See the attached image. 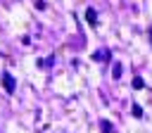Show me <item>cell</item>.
<instances>
[{"label":"cell","mask_w":152,"mask_h":133,"mask_svg":"<svg viewBox=\"0 0 152 133\" xmlns=\"http://www.w3.org/2000/svg\"><path fill=\"white\" fill-rule=\"evenodd\" d=\"M133 116H138V119H140V116H142V109H140V107H138V104H133Z\"/></svg>","instance_id":"ba28073f"},{"label":"cell","mask_w":152,"mask_h":133,"mask_svg":"<svg viewBox=\"0 0 152 133\" xmlns=\"http://www.w3.org/2000/svg\"><path fill=\"white\" fill-rule=\"evenodd\" d=\"M121 74H124V66L116 62V64H114V69H112V78H121Z\"/></svg>","instance_id":"3957f363"},{"label":"cell","mask_w":152,"mask_h":133,"mask_svg":"<svg viewBox=\"0 0 152 133\" xmlns=\"http://www.w3.org/2000/svg\"><path fill=\"white\" fill-rule=\"evenodd\" d=\"M0 83H2V88H5L7 93H14V78H12V74H10V71H2Z\"/></svg>","instance_id":"6da1fadb"},{"label":"cell","mask_w":152,"mask_h":133,"mask_svg":"<svg viewBox=\"0 0 152 133\" xmlns=\"http://www.w3.org/2000/svg\"><path fill=\"white\" fill-rule=\"evenodd\" d=\"M100 124H102V131L104 133H112V124L109 121H100Z\"/></svg>","instance_id":"52a82bcc"},{"label":"cell","mask_w":152,"mask_h":133,"mask_svg":"<svg viewBox=\"0 0 152 133\" xmlns=\"http://www.w3.org/2000/svg\"><path fill=\"white\" fill-rule=\"evenodd\" d=\"M133 88H135V90H142V88H145V81H142L140 76H135V78H133Z\"/></svg>","instance_id":"277c9868"},{"label":"cell","mask_w":152,"mask_h":133,"mask_svg":"<svg viewBox=\"0 0 152 133\" xmlns=\"http://www.w3.org/2000/svg\"><path fill=\"white\" fill-rule=\"evenodd\" d=\"M93 59H109V50H102V52H95Z\"/></svg>","instance_id":"5b68a950"},{"label":"cell","mask_w":152,"mask_h":133,"mask_svg":"<svg viewBox=\"0 0 152 133\" xmlns=\"http://www.w3.org/2000/svg\"><path fill=\"white\" fill-rule=\"evenodd\" d=\"M45 7H48V5H45L43 0H38V2H36V10H45Z\"/></svg>","instance_id":"9c48e42d"},{"label":"cell","mask_w":152,"mask_h":133,"mask_svg":"<svg viewBox=\"0 0 152 133\" xmlns=\"http://www.w3.org/2000/svg\"><path fill=\"white\" fill-rule=\"evenodd\" d=\"M150 38H152V31H150Z\"/></svg>","instance_id":"30bf717a"},{"label":"cell","mask_w":152,"mask_h":133,"mask_svg":"<svg viewBox=\"0 0 152 133\" xmlns=\"http://www.w3.org/2000/svg\"><path fill=\"white\" fill-rule=\"evenodd\" d=\"M86 21H88L90 26H97V12H95L93 7H88V10H86Z\"/></svg>","instance_id":"7a4b0ae2"},{"label":"cell","mask_w":152,"mask_h":133,"mask_svg":"<svg viewBox=\"0 0 152 133\" xmlns=\"http://www.w3.org/2000/svg\"><path fill=\"white\" fill-rule=\"evenodd\" d=\"M50 64H52V57H48V59H38V66H40V69H48Z\"/></svg>","instance_id":"8992f818"}]
</instances>
